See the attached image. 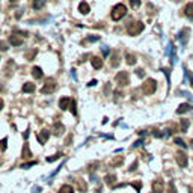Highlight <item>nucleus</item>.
Segmentation results:
<instances>
[{"mask_svg": "<svg viewBox=\"0 0 193 193\" xmlns=\"http://www.w3.org/2000/svg\"><path fill=\"white\" fill-rule=\"evenodd\" d=\"M0 163H2V161H0Z\"/></svg>", "mask_w": 193, "mask_h": 193, "instance_id": "nucleus-56", "label": "nucleus"}, {"mask_svg": "<svg viewBox=\"0 0 193 193\" xmlns=\"http://www.w3.org/2000/svg\"><path fill=\"white\" fill-rule=\"evenodd\" d=\"M60 157H62V153H56V154L51 155V157H47L45 160H47L48 163H51V161H56V160H57V158H60Z\"/></svg>", "mask_w": 193, "mask_h": 193, "instance_id": "nucleus-32", "label": "nucleus"}, {"mask_svg": "<svg viewBox=\"0 0 193 193\" xmlns=\"http://www.w3.org/2000/svg\"><path fill=\"white\" fill-rule=\"evenodd\" d=\"M23 42H24V38H23V36H18L17 33H12V35L9 36V44H12L14 47H20Z\"/></svg>", "mask_w": 193, "mask_h": 193, "instance_id": "nucleus-9", "label": "nucleus"}, {"mask_svg": "<svg viewBox=\"0 0 193 193\" xmlns=\"http://www.w3.org/2000/svg\"><path fill=\"white\" fill-rule=\"evenodd\" d=\"M130 186H133V187L136 189V192L139 193L140 189H142V181H133V183H130Z\"/></svg>", "mask_w": 193, "mask_h": 193, "instance_id": "nucleus-33", "label": "nucleus"}, {"mask_svg": "<svg viewBox=\"0 0 193 193\" xmlns=\"http://www.w3.org/2000/svg\"><path fill=\"white\" fill-rule=\"evenodd\" d=\"M189 35H190V29H187V27L181 29V32L178 33V39L181 41L183 47H184V45L187 44V41H189Z\"/></svg>", "mask_w": 193, "mask_h": 193, "instance_id": "nucleus-7", "label": "nucleus"}, {"mask_svg": "<svg viewBox=\"0 0 193 193\" xmlns=\"http://www.w3.org/2000/svg\"><path fill=\"white\" fill-rule=\"evenodd\" d=\"M161 71L166 74V77H167V83L171 84V71H169V68H161Z\"/></svg>", "mask_w": 193, "mask_h": 193, "instance_id": "nucleus-40", "label": "nucleus"}, {"mask_svg": "<svg viewBox=\"0 0 193 193\" xmlns=\"http://www.w3.org/2000/svg\"><path fill=\"white\" fill-rule=\"evenodd\" d=\"M163 190H164V184L161 180L153 181V193H163Z\"/></svg>", "mask_w": 193, "mask_h": 193, "instance_id": "nucleus-10", "label": "nucleus"}, {"mask_svg": "<svg viewBox=\"0 0 193 193\" xmlns=\"http://www.w3.org/2000/svg\"><path fill=\"white\" fill-rule=\"evenodd\" d=\"M33 91H35V84H33V83L27 81V83H24V84H23V92L30 94V92H33Z\"/></svg>", "mask_w": 193, "mask_h": 193, "instance_id": "nucleus-20", "label": "nucleus"}, {"mask_svg": "<svg viewBox=\"0 0 193 193\" xmlns=\"http://www.w3.org/2000/svg\"><path fill=\"white\" fill-rule=\"evenodd\" d=\"M41 192V187H33L32 189V193H39Z\"/></svg>", "mask_w": 193, "mask_h": 193, "instance_id": "nucleus-49", "label": "nucleus"}, {"mask_svg": "<svg viewBox=\"0 0 193 193\" xmlns=\"http://www.w3.org/2000/svg\"><path fill=\"white\" fill-rule=\"evenodd\" d=\"M122 163H124V157H116V158H113V160L110 161V166L118 167V166H121Z\"/></svg>", "mask_w": 193, "mask_h": 193, "instance_id": "nucleus-27", "label": "nucleus"}, {"mask_svg": "<svg viewBox=\"0 0 193 193\" xmlns=\"http://www.w3.org/2000/svg\"><path fill=\"white\" fill-rule=\"evenodd\" d=\"M110 65H112L113 68H116V67L119 65V53H118V51H115V53L112 54V62H110Z\"/></svg>", "mask_w": 193, "mask_h": 193, "instance_id": "nucleus-24", "label": "nucleus"}, {"mask_svg": "<svg viewBox=\"0 0 193 193\" xmlns=\"http://www.w3.org/2000/svg\"><path fill=\"white\" fill-rule=\"evenodd\" d=\"M142 143H143V140H142V139H139L137 142H134V143H133V148H137V146H140Z\"/></svg>", "mask_w": 193, "mask_h": 193, "instance_id": "nucleus-44", "label": "nucleus"}, {"mask_svg": "<svg viewBox=\"0 0 193 193\" xmlns=\"http://www.w3.org/2000/svg\"><path fill=\"white\" fill-rule=\"evenodd\" d=\"M0 60H2V59H0Z\"/></svg>", "mask_w": 193, "mask_h": 193, "instance_id": "nucleus-57", "label": "nucleus"}, {"mask_svg": "<svg viewBox=\"0 0 193 193\" xmlns=\"http://www.w3.org/2000/svg\"><path fill=\"white\" fill-rule=\"evenodd\" d=\"M64 131H65V125H64V124H60V122H56V124L53 125V130H51V133H53L54 136H60Z\"/></svg>", "mask_w": 193, "mask_h": 193, "instance_id": "nucleus-12", "label": "nucleus"}, {"mask_svg": "<svg viewBox=\"0 0 193 193\" xmlns=\"http://www.w3.org/2000/svg\"><path fill=\"white\" fill-rule=\"evenodd\" d=\"M136 167H137V160H136V161L130 166V169H128V171H130V172H134V171H136Z\"/></svg>", "mask_w": 193, "mask_h": 193, "instance_id": "nucleus-43", "label": "nucleus"}, {"mask_svg": "<svg viewBox=\"0 0 193 193\" xmlns=\"http://www.w3.org/2000/svg\"><path fill=\"white\" fill-rule=\"evenodd\" d=\"M136 74H137V77H143V74H145V73H143V70H140V68H139V70H136Z\"/></svg>", "mask_w": 193, "mask_h": 193, "instance_id": "nucleus-45", "label": "nucleus"}, {"mask_svg": "<svg viewBox=\"0 0 193 193\" xmlns=\"http://www.w3.org/2000/svg\"><path fill=\"white\" fill-rule=\"evenodd\" d=\"M29 133H30V128H27V130H26V133L23 134V136H24V139H27V137H29Z\"/></svg>", "mask_w": 193, "mask_h": 193, "instance_id": "nucleus-51", "label": "nucleus"}, {"mask_svg": "<svg viewBox=\"0 0 193 193\" xmlns=\"http://www.w3.org/2000/svg\"><path fill=\"white\" fill-rule=\"evenodd\" d=\"M50 133H51V131H48L47 128H44L38 136H36V139H38V142L41 143V145H45V142H47L48 137H50Z\"/></svg>", "mask_w": 193, "mask_h": 193, "instance_id": "nucleus-8", "label": "nucleus"}, {"mask_svg": "<svg viewBox=\"0 0 193 193\" xmlns=\"http://www.w3.org/2000/svg\"><path fill=\"white\" fill-rule=\"evenodd\" d=\"M36 54H38V50H36V48H32V50H30V51H27L24 56H26V59H27V60H33V57H35Z\"/></svg>", "mask_w": 193, "mask_h": 193, "instance_id": "nucleus-25", "label": "nucleus"}, {"mask_svg": "<svg viewBox=\"0 0 193 193\" xmlns=\"http://www.w3.org/2000/svg\"><path fill=\"white\" fill-rule=\"evenodd\" d=\"M3 107H5V101H3V98L0 97V110H2Z\"/></svg>", "mask_w": 193, "mask_h": 193, "instance_id": "nucleus-52", "label": "nucleus"}, {"mask_svg": "<svg viewBox=\"0 0 193 193\" xmlns=\"http://www.w3.org/2000/svg\"><path fill=\"white\" fill-rule=\"evenodd\" d=\"M54 89H56V80L50 77V78L45 80V83H44L41 92H42V94H51V92H54Z\"/></svg>", "mask_w": 193, "mask_h": 193, "instance_id": "nucleus-4", "label": "nucleus"}, {"mask_svg": "<svg viewBox=\"0 0 193 193\" xmlns=\"http://www.w3.org/2000/svg\"><path fill=\"white\" fill-rule=\"evenodd\" d=\"M175 160H177V163H178L180 167H187V164H189V158H187V154L184 151H178Z\"/></svg>", "mask_w": 193, "mask_h": 193, "instance_id": "nucleus-5", "label": "nucleus"}, {"mask_svg": "<svg viewBox=\"0 0 193 193\" xmlns=\"http://www.w3.org/2000/svg\"><path fill=\"white\" fill-rule=\"evenodd\" d=\"M88 57H91V54H84V56L81 57V60H78V62L81 64V62H84V59H88Z\"/></svg>", "mask_w": 193, "mask_h": 193, "instance_id": "nucleus-50", "label": "nucleus"}, {"mask_svg": "<svg viewBox=\"0 0 193 193\" xmlns=\"http://www.w3.org/2000/svg\"><path fill=\"white\" fill-rule=\"evenodd\" d=\"M70 110H71V113H73V115H74V116L77 115V109H76V101H74V100L71 101V106H70Z\"/></svg>", "mask_w": 193, "mask_h": 193, "instance_id": "nucleus-38", "label": "nucleus"}, {"mask_svg": "<svg viewBox=\"0 0 193 193\" xmlns=\"http://www.w3.org/2000/svg\"><path fill=\"white\" fill-rule=\"evenodd\" d=\"M91 64H92V67L95 70H101L103 68V59L98 57V56H92L91 57Z\"/></svg>", "mask_w": 193, "mask_h": 193, "instance_id": "nucleus-14", "label": "nucleus"}, {"mask_svg": "<svg viewBox=\"0 0 193 193\" xmlns=\"http://www.w3.org/2000/svg\"><path fill=\"white\" fill-rule=\"evenodd\" d=\"M89 11H91V6H89L86 2H81V3L78 5V12H80V14L88 15V14H89Z\"/></svg>", "mask_w": 193, "mask_h": 193, "instance_id": "nucleus-16", "label": "nucleus"}, {"mask_svg": "<svg viewBox=\"0 0 193 193\" xmlns=\"http://www.w3.org/2000/svg\"><path fill=\"white\" fill-rule=\"evenodd\" d=\"M98 166H100V163H98V161H92V163H89V164H88V171H89L91 174H94V171H95Z\"/></svg>", "mask_w": 193, "mask_h": 193, "instance_id": "nucleus-29", "label": "nucleus"}, {"mask_svg": "<svg viewBox=\"0 0 193 193\" xmlns=\"http://www.w3.org/2000/svg\"><path fill=\"white\" fill-rule=\"evenodd\" d=\"M184 15H187L189 18H193V3H187L184 8Z\"/></svg>", "mask_w": 193, "mask_h": 193, "instance_id": "nucleus-21", "label": "nucleus"}, {"mask_svg": "<svg viewBox=\"0 0 193 193\" xmlns=\"http://www.w3.org/2000/svg\"><path fill=\"white\" fill-rule=\"evenodd\" d=\"M71 140H73V134H70V136L67 137V140H65V145H70V143H71Z\"/></svg>", "mask_w": 193, "mask_h": 193, "instance_id": "nucleus-46", "label": "nucleus"}, {"mask_svg": "<svg viewBox=\"0 0 193 193\" xmlns=\"http://www.w3.org/2000/svg\"><path fill=\"white\" fill-rule=\"evenodd\" d=\"M71 98H68V97H64V98H60L59 100V107H60V110H67V109H70V106H71Z\"/></svg>", "mask_w": 193, "mask_h": 193, "instance_id": "nucleus-11", "label": "nucleus"}, {"mask_svg": "<svg viewBox=\"0 0 193 193\" xmlns=\"http://www.w3.org/2000/svg\"><path fill=\"white\" fill-rule=\"evenodd\" d=\"M166 193H177V187H175V183L174 181L169 183V187H167V192Z\"/></svg>", "mask_w": 193, "mask_h": 193, "instance_id": "nucleus-36", "label": "nucleus"}, {"mask_svg": "<svg viewBox=\"0 0 193 193\" xmlns=\"http://www.w3.org/2000/svg\"><path fill=\"white\" fill-rule=\"evenodd\" d=\"M76 184H77V189H78V192H81V193H86L88 192V184L81 180V178H78L77 181H76Z\"/></svg>", "mask_w": 193, "mask_h": 193, "instance_id": "nucleus-17", "label": "nucleus"}, {"mask_svg": "<svg viewBox=\"0 0 193 193\" xmlns=\"http://www.w3.org/2000/svg\"><path fill=\"white\" fill-rule=\"evenodd\" d=\"M32 76H33V78L39 80V78H42L44 73H42V70H41L39 67H33V68H32Z\"/></svg>", "mask_w": 193, "mask_h": 193, "instance_id": "nucleus-19", "label": "nucleus"}, {"mask_svg": "<svg viewBox=\"0 0 193 193\" xmlns=\"http://www.w3.org/2000/svg\"><path fill=\"white\" fill-rule=\"evenodd\" d=\"M143 29H145V24H143L142 21H134V23H130V24L127 26V33H128L130 36H136V35H139Z\"/></svg>", "mask_w": 193, "mask_h": 193, "instance_id": "nucleus-2", "label": "nucleus"}, {"mask_svg": "<svg viewBox=\"0 0 193 193\" xmlns=\"http://www.w3.org/2000/svg\"><path fill=\"white\" fill-rule=\"evenodd\" d=\"M21 155H23V158H30V157H32V151H30V148H29V145H27V143H24Z\"/></svg>", "mask_w": 193, "mask_h": 193, "instance_id": "nucleus-22", "label": "nucleus"}, {"mask_svg": "<svg viewBox=\"0 0 193 193\" xmlns=\"http://www.w3.org/2000/svg\"><path fill=\"white\" fill-rule=\"evenodd\" d=\"M100 39V36H95V35H91L89 38L86 39V41H89V42H95V41H98Z\"/></svg>", "mask_w": 193, "mask_h": 193, "instance_id": "nucleus-42", "label": "nucleus"}, {"mask_svg": "<svg viewBox=\"0 0 193 193\" xmlns=\"http://www.w3.org/2000/svg\"><path fill=\"white\" fill-rule=\"evenodd\" d=\"M125 60L128 65H134L136 64V56L133 53H125Z\"/></svg>", "mask_w": 193, "mask_h": 193, "instance_id": "nucleus-23", "label": "nucleus"}, {"mask_svg": "<svg viewBox=\"0 0 193 193\" xmlns=\"http://www.w3.org/2000/svg\"><path fill=\"white\" fill-rule=\"evenodd\" d=\"M184 73H186V77L189 78V81H190V86H193V73L189 71L187 68H184Z\"/></svg>", "mask_w": 193, "mask_h": 193, "instance_id": "nucleus-34", "label": "nucleus"}, {"mask_svg": "<svg viewBox=\"0 0 193 193\" xmlns=\"http://www.w3.org/2000/svg\"><path fill=\"white\" fill-rule=\"evenodd\" d=\"M104 181H106V184L110 187V189H115V181H116V175L115 174H107L106 177H104Z\"/></svg>", "mask_w": 193, "mask_h": 193, "instance_id": "nucleus-13", "label": "nucleus"}, {"mask_svg": "<svg viewBox=\"0 0 193 193\" xmlns=\"http://www.w3.org/2000/svg\"><path fill=\"white\" fill-rule=\"evenodd\" d=\"M9 2H11V3H17V0H9Z\"/></svg>", "mask_w": 193, "mask_h": 193, "instance_id": "nucleus-54", "label": "nucleus"}, {"mask_svg": "<svg viewBox=\"0 0 193 193\" xmlns=\"http://www.w3.org/2000/svg\"><path fill=\"white\" fill-rule=\"evenodd\" d=\"M125 14H127V6H125V5H122V3H118V5L113 6L110 17H112V20L119 21L121 18H124V17H125Z\"/></svg>", "mask_w": 193, "mask_h": 193, "instance_id": "nucleus-1", "label": "nucleus"}, {"mask_svg": "<svg viewBox=\"0 0 193 193\" xmlns=\"http://www.w3.org/2000/svg\"><path fill=\"white\" fill-rule=\"evenodd\" d=\"M130 5H131L133 9H137L140 6V0H130Z\"/></svg>", "mask_w": 193, "mask_h": 193, "instance_id": "nucleus-37", "label": "nucleus"}, {"mask_svg": "<svg viewBox=\"0 0 193 193\" xmlns=\"http://www.w3.org/2000/svg\"><path fill=\"white\" fill-rule=\"evenodd\" d=\"M155 89H157V81L154 78H146L145 83L142 84V91H143L145 95H153L155 92Z\"/></svg>", "mask_w": 193, "mask_h": 193, "instance_id": "nucleus-3", "label": "nucleus"}, {"mask_svg": "<svg viewBox=\"0 0 193 193\" xmlns=\"http://www.w3.org/2000/svg\"><path fill=\"white\" fill-rule=\"evenodd\" d=\"M189 125H190V122H189L187 119H181V131H183V133H186V131H187Z\"/></svg>", "mask_w": 193, "mask_h": 193, "instance_id": "nucleus-30", "label": "nucleus"}, {"mask_svg": "<svg viewBox=\"0 0 193 193\" xmlns=\"http://www.w3.org/2000/svg\"><path fill=\"white\" fill-rule=\"evenodd\" d=\"M190 143H192V146H193V140H192V142H190Z\"/></svg>", "mask_w": 193, "mask_h": 193, "instance_id": "nucleus-55", "label": "nucleus"}, {"mask_svg": "<svg viewBox=\"0 0 193 193\" xmlns=\"http://www.w3.org/2000/svg\"><path fill=\"white\" fill-rule=\"evenodd\" d=\"M95 84H98V81H97V80H91L88 86H95Z\"/></svg>", "mask_w": 193, "mask_h": 193, "instance_id": "nucleus-48", "label": "nucleus"}, {"mask_svg": "<svg viewBox=\"0 0 193 193\" xmlns=\"http://www.w3.org/2000/svg\"><path fill=\"white\" fill-rule=\"evenodd\" d=\"M35 164H38V160H32V161L23 163V164H21V169H29V167H32V166H35Z\"/></svg>", "mask_w": 193, "mask_h": 193, "instance_id": "nucleus-28", "label": "nucleus"}, {"mask_svg": "<svg viewBox=\"0 0 193 193\" xmlns=\"http://www.w3.org/2000/svg\"><path fill=\"white\" fill-rule=\"evenodd\" d=\"M6 148H8V139L5 137L0 140V151H6Z\"/></svg>", "mask_w": 193, "mask_h": 193, "instance_id": "nucleus-35", "label": "nucleus"}, {"mask_svg": "<svg viewBox=\"0 0 193 193\" xmlns=\"http://www.w3.org/2000/svg\"><path fill=\"white\" fill-rule=\"evenodd\" d=\"M0 50H2V51H6V50H8V44L3 42V41H0Z\"/></svg>", "mask_w": 193, "mask_h": 193, "instance_id": "nucleus-41", "label": "nucleus"}, {"mask_svg": "<svg viewBox=\"0 0 193 193\" xmlns=\"http://www.w3.org/2000/svg\"><path fill=\"white\" fill-rule=\"evenodd\" d=\"M193 107L190 104H187V103H183V104H180V107L177 109V113L178 115H183V113H186V112H190Z\"/></svg>", "mask_w": 193, "mask_h": 193, "instance_id": "nucleus-15", "label": "nucleus"}, {"mask_svg": "<svg viewBox=\"0 0 193 193\" xmlns=\"http://www.w3.org/2000/svg\"><path fill=\"white\" fill-rule=\"evenodd\" d=\"M71 76H73V78H74V80H77V76H76V70H71Z\"/></svg>", "mask_w": 193, "mask_h": 193, "instance_id": "nucleus-53", "label": "nucleus"}, {"mask_svg": "<svg viewBox=\"0 0 193 193\" xmlns=\"http://www.w3.org/2000/svg\"><path fill=\"white\" fill-rule=\"evenodd\" d=\"M115 80L121 84V86H125V84H128V81H130V78H128V73L127 71H121V73H118L116 74Z\"/></svg>", "mask_w": 193, "mask_h": 193, "instance_id": "nucleus-6", "label": "nucleus"}, {"mask_svg": "<svg viewBox=\"0 0 193 193\" xmlns=\"http://www.w3.org/2000/svg\"><path fill=\"white\" fill-rule=\"evenodd\" d=\"M45 3H47V0H33L32 2V8L35 11H39V9H42L45 6Z\"/></svg>", "mask_w": 193, "mask_h": 193, "instance_id": "nucleus-18", "label": "nucleus"}, {"mask_svg": "<svg viewBox=\"0 0 193 193\" xmlns=\"http://www.w3.org/2000/svg\"><path fill=\"white\" fill-rule=\"evenodd\" d=\"M59 193H74V189H73V186L65 184V186H62V187L59 189Z\"/></svg>", "mask_w": 193, "mask_h": 193, "instance_id": "nucleus-26", "label": "nucleus"}, {"mask_svg": "<svg viewBox=\"0 0 193 193\" xmlns=\"http://www.w3.org/2000/svg\"><path fill=\"white\" fill-rule=\"evenodd\" d=\"M174 142H175L177 145H180L181 148H187V143H186V142H184L181 137H175V139H174Z\"/></svg>", "mask_w": 193, "mask_h": 193, "instance_id": "nucleus-31", "label": "nucleus"}, {"mask_svg": "<svg viewBox=\"0 0 193 193\" xmlns=\"http://www.w3.org/2000/svg\"><path fill=\"white\" fill-rule=\"evenodd\" d=\"M101 51H103V56H104V57H107L109 53H110V50H109L107 45H103V47H101Z\"/></svg>", "mask_w": 193, "mask_h": 193, "instance_id": "nucleus-39", "label": "nucleus"}, {"mask_svg": "<svg viewBox=\"0 0 193 193\" xmlns=\"http://www.w3.org/2000/svg\"><path fill=\"white\" fill-rule=\"evenodd\" d=\"M121 95H122V92L116 91V92H115V101H118V100H119V97H121Z\"/></svg>", "mask_w": 193, "mask_h": 193, "instance_id": "nucleus-47", "label": "nucleus"}]
</instances>
